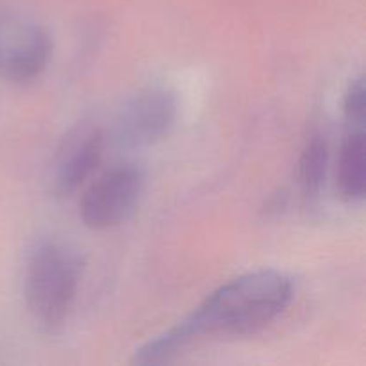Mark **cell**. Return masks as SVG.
Segmentation results:
<instances>
[{
	"instance_id": "9",
	"label": "cell",
	"mask_w": 366,
	"mask_h": 366,
	"mask_svg": "<svg viewBox=\"0 0 366 366\" xmlns=\"http://www.w3.org/2000/svg\"><path fill=\"white\" fill-rule=\"evenodd\" d=\"M343 111L347 120L354 129H361L365 124V81L363 77L352 81L345 93L343 100Z\"/></svg>"
},
{
	"instance_id": "2",
	"label": "cell",
	"mask_w": 366,
	"mask_h": 366,
	"mask_svg": "<svg viewBox=\"0 0 366 366\" xmlns=\"http://www.w3.org/2000/svg\"><path fill=\"white\" fill-rule=\"evenodd\" d=\"M84 259L63 239L36 243L25 264L24 295L36 324L56 335L66 324L81 285Z\"/></svg>"
},
{
	"instance_id": "1",
	"label": "cell",
	"mask_w": 366,
	"mask_h": 366,
	"mask_svg": "<svg viewBox=\"0 0 366 366\" xmlns=\"http://www.w3.org/2000/svg\"><path fill=\"white\" fill-rule=\"evenodd\" d=\"M292 299L293 282L282 272L257 270L239 275L214 290L174 327L136 350L132 363H170L202 340L254 335L272 324Z\"/></svg>"
},
{
	"instance_id": "6",
	"label": "cell",
	"mask_w": 366,
	"mask_h": 366,
	"mask_svg": "<svg viewBox=\"0 0 366 366\" xmlns=\"http://www.w3.org/2000/svg\"><path fill=\"white\" fill-rule=\"evenodd\" d=\"M52 56V38L38 24L0 20V74L14 82L34 81Z\"/></svg>"
},
{
	"instance_id": "7",
	"label": "cell",
	"mask_w": 366,
	"mask_h": 366,
	"mask_svg": "<svg viewBox=\"0 0 366 366\" xmlns=\"http://www.w3.org/2000/svg\"><path fill=\"white\" fill-rule=\"evenodd\" d=\"M338 184L342 195L350 202L365 199L366 138L363 127L352 129L343 139L338 159Z\"/></svg>"
},
{
	"instance_id": "3",
	"label": "cell",
	"mask_w": 366,
	"mask_h": 366,
	"mask_svg": "<svg viewBox=\"0 0 366 366\" xmlns=\"http://www.w3.org/2000/svg\"><path fill=\"white\" fill-rule=\"evenodd\" d=\"M179 118V97L167 84L139 89L120 113L117 142L125 149H145L163 142Z\"/></svg>"
},
{
	"instance_id": "5",
	"label": "cell",
	"mask_w": 366,
	"mask_h": 366,
	"mask_svg": "<svg viewBox=\"0 0 366 366\" xmlns=\"http://www.w3.org/2000/svg\"><path fill=\"white\" fill-rule=\"evenodd\" d=\"M106 134L95 124L75 125L61 139L52 164L54 189L68 197L77 192L102 163Z\"/></svg>"
},
{
	"instance_id": "4",
	"label": "cell",
	"mask_w": 366,
	"mask_h": 366,
	"mask_svg": "<svg viewBox=\"0 0 366 366\" xmlns=\"http://www.w3.org/2000/svg\"><path fill=\"white\" fill-rule=\"evenodd\" d=\"M143 188L145 175L134 164L109 168L82 195V222L93 231H106L124 224L134 213Z\"/></svg>"
},
{
	"instance_id": "8",
	"label": "cell",
	"mask_w": 366,
	"mask_h": 366,
	"mask_svg": "<svg viewBox=\"0 0 366 366\" xmlns=\"http://www.w3.org/2000/svg\"><path fill=\"white\" fill-rule=\"evenodd\" d=\"M327 143L322 136H313L302 149L299 157V170H297V179L304 195L317 197L322 192L327 175Z\"/></svg>"
}]
</instances>
